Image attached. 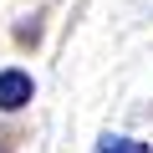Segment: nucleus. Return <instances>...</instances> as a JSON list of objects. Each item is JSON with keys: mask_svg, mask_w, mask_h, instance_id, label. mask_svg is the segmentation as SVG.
Segmentation results:
<instances>
[{"mask_svg": "<svg viewBox=\"0 0 153 153\" xmlns=\"http://www.w3.org/2000/svg\"><path fill=\"white\" fill-rule=\"evenodd\" d=\"M97 153H153L148 143H138V138H102L97 143Z\"/></svg>", "mask_w": 153, "mask_h": 153, "instance_id": "obj_2", "label": "nucleus"}, {"mask_svg": "<svg viewBox=\"0 0 153 153\" xmlns=\"http://www.w3.org/2000/svg\"><path fill=\"white\" fill-rule=\"evenodd\" d=\"M31 97H36L31 71H21V66H5V71H0V112H21Z\"/></svg>", "mask_w": 153, "mask_h": 153, "instance_id": "obj_1", "label": "nucleus"}]
</instances>
